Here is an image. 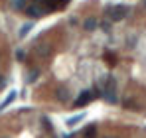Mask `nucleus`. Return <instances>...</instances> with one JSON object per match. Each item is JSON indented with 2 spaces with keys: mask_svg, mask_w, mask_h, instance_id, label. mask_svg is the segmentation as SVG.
I'll list each match as a JSON object with an SVG mask.
<instances>
[{
  "mask_svg": "<svg viewBox=\"0 0 146 138\" xmlns=\"http://www.w3.org/2000/svg\"><path fill=\"white\" fill-rule=\"evenodd\" d=\"M128 12H130V8H128V6H124V4L111 6V8L107 10V14H109V18H111L113 22H121V20H124Z\"/></svg>",
  "mask_w": 146,
  "mask_h": 138,
  "instance_id": "f257e3e1",
  "label": "nucleus"
},
{
  "mask_svg": "<svg viewBox=\"0 0 146 138\" xmlns=\"http://www.w3.org/2000/svg\"><path fill=\"white\" fill-rule=\"evenodd\" d=\"M93 99H95L93 91H83L77 99H75V101H73V107H75V109H79V107H87Z\"/></svg>",
  "mask_w": 146,
  "mask_h": 138,
  "instance_id": "f03ea898",
  "label": "nucleus"
},
{
  "mask_svg": "<svg viewBox=\"0 0 146 138\" xmlns=\"http://www.w3.org/2000/svg\"><path fill=\"white\" fill-rule=\"evenodd\" d=\"M24 12L30 16V18H42V16H46L48 14V10L44 8V6H40V4H32V6H28V8H24Z\"/></svg>",
  "mask_w": 146,
  "mask_h": 138,
  "instance_id": "7ed1b4c3",
  "label": "nucleus"
},
{
  "mask_svg": "<svg viewBox=\"0 0 146 138\" xmlns=\"http://www.w3.org/2000/svg\"><path fill=\"white\" fill-rule=\"evenodd\" d=\"M83 138H97V124H89L83 130Z\"/></svg>",
  "mask_w": 146,
  "mask_h": 138,
  "instance_id": "20e7f679",
  "label": "nucleus"
},
{
  "mask_svg": "<svg viewBox=\"0 0 146 138\" xmlns=\"http://www.w3.org/2000/svg\"><path fill=\"white\" fill-rule=\"evenodd\" d=\"M97 26H99V22L95 20V18H87V20L83 22V28H85L87 32H93V30H95Z\"/></svg>",
  "mask_w": 146,
  "mask_h": 138,
  "instance_id": "39448f33",
  "label": "nucleus"
},
{
  "mask_svg": "<svg viewBox=\"0 0 146 138\" xmlns=\"http://www.w3.org/2000/svg\"><path fill=\"white\" fill-rule=\"evenodd\" d=\"M71 99V95L67 89H57V101H61V103H67Z\"/></svg>",
  "mask_w": 146,
  "mask_h": 138,
  "instance_id": "423d86ee",
  "label": "nucleus"
},
{
  "mask_svg": "<svg viewBox=\"0 0 146 138\" xmlns=\"http://www.w3.org/2000/svg\"><path fill=\"white\" fill-rule=\"evenodd\" d=\"M85 118V113H81V115H75V116H71L69 120H67V126H75V124H79L81 120Z\"/></svg>",
  "mask_w": 146,
  "mask_h": 138,
  "instance_id": "0eeeda50",
  "label": "nucleus"
},
{
  "mask_svg": "<svg viewBox=\"0 0 146 138\" xmlns=\"http://www.w3.org/2000/svg\"><path fill=\"white\" fill-rule=\"evenodd\" d=\"M16 93H18V91H10V93H8V97H6V101H4V103L0 105V109H2V111H4V109H6V107H8V105H10V103H12L14 99H16Z\"/></svg>",
  "mask_w": 146,
  "mask_h": 138,
  "instance_id": "6e6552de",
  "label": "nucleus"
},
{
  "mask_svg": "<svg viewBox=\"0 0 146 138\" xmlns=\"http://www.w3.org/2000/svg\"><path fill=\"white\" fill-rule=\"evenodd\" d=\"M12 8H14V10H24L26 0H12Z\"/></svg>",
  "mask_w": 146,
  "mask_h": 138,
  "instance_id": "1a4fd4ad",
  "label": "nucleus"
},
{
  "mask_svg": "<svg viewBox=\"0 0 146 138\" xmlns=\"http://www.w3.org/2000/svg\"><path fill=\"white\" fill-rule=\"evenodd\" d=\"M38 75H40V69H34V71H30V77H28V83H34V81L38 79Z\"/></svg>",
  "mask_w": 146,
  "mask_h": 138,
  "instance_id": "9d476101",
  "label": "nucleus"
},
{
  "mask_svg": "<svg viewBox=\"0 0 146 138\" xmlns=\"http://www.w3.org/2000/svg\"><path fill=\"white\" fill-rule=\"evenodd\" d=\"M30 30H32V24H24V26H22V30H20V38H26Z\"/></svg>",
  "mask_w": 146,
  "mask_h": 138,
  "instance_id": "9b49d317",
  "label": "nucleus"
},
{
  "mask_svg": "<svg viewBox=\"0 0 146 138\" xmlns=\"http://www.w3.org/2000/svg\"><path fill=\"white\" fill-rule=\"evenodd\" d=\"M38 53H40L42 57L49 55V46H40V47H38Z\"/></svg>",
  "mask_w": 146,
  "mask_h": 138,
  "instance_id": "f8f14e48",
  "label": "nucleus"
},
{
  "mask_svg": "<svg viewBox=\"0 0 146 138\" xmlns=\"http://www.w3.org/2000/svg\"><path fill=\"white\" fill-rule=\"evenodd\" d=\"M42 122H44V128H46V130H49V132L53 130V126H51V120H49L48 116H44V118H42Z\"/></svg>",
  "mask_w": 146,
  "mask_h": 138,
  "instance_id": "ddd939ff",
  "label": "nucleus"
},
{
  "mask_svg": "<svg viewBox=\"0 0 146 138\" xmlns=\"http://www.w3.org/2000/svg\"><path fill=\"white\" fill-rule=\"evenodd\" d=\"M16 59H18V61H22V59H24V51H22V49H20V51H16Z\"/></svg>",
  "mask_w": 146,
  "mask_h": 138,
  "instance_id": "4468645a",
  "label": "nucleus"
},
{
  "mask_svg": "<svg viewBox=\"0 0 146 138\" xmlns=\"http://www.w3.org/2000/svg\"><path fill=\"white\" fill-rule=\"evenodd\" d=\"M6 83H8V81H6L4 77H0V89H4V87H6Z\"/></svg>",
  "mask_w": 146,
  "mask_h": 138,
  "instance_id": "2eb2a0df",
  "label": "nucleus"
},
{
  "mask_svg": "<svg viewBox=\"0 0 146 138\" xmlns=\"http://www.w3.org/2000/svg\"><path fill=\"white\" fill-rule=\"evenodd\" d=\"M67 2H69V0H59V4H67Z\"/></svg>",
  "mask_w": 146,
  "mask_h": 138,
  "instance_id": "dca6fc26",
  "label": "nucleus"
},
{
  "mask_svg": "<svg viewBox=\"0 0 146 138\" xmlns=\"http://www.w3.org/2000/svg\"><path fill=\"white\" fill-rule=\"evenodd\" d=\"M144 6H146V0H144Z\"/></svg>",
  "mask_w": 146,
  "mask_h": 138,
  "instance_id": "f3484780",
  "label": "nucleus"
},
{
  "mask_svg": "<svg viewBox=\"0 0 146 138\" xmlns=\"http://www.w3.org/2000/svg\"><path fill=\"white\" fill-rule=\"evenodd\" d=\"M107 138H109V136H107Z\"/></svg>",
  "mask_w": 146,
  "mask_h": 138,
  "instance_id": "a211bd4d",
  "label": "nucleus"
}]
</instances>
